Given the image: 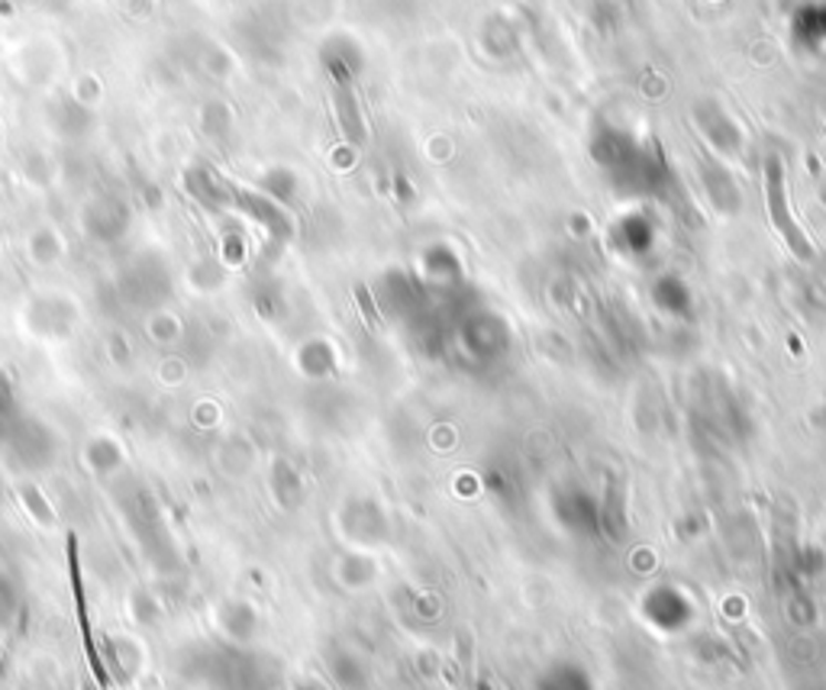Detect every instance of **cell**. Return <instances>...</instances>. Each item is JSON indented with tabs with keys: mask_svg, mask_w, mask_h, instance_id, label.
Listing matches in <instances>:
<instances>
[{
	"mask_svg": "<svg viewBox=\"0 0 826 690\" xmlns=\"http://www.w3.org/2000/svg\"><path fill=\"white\" fill-rule=\"evenodd\" d=\"M765 197H769V217H772V227L778 230V236L785 239V245L791 249L794 259L801 262H811L814 259V245L807 242V236L801 232V227L794 223L791 217V207H787V185H785V168L782 161L772 155L765 161Z\"/></svg>",
	"mask_w": 826,
	"mask_h": 690,
	"instance_id": "obj_1",
	"label": "cell"
},
{
	"mask_svg": "<svg viewBox=\"0 0 826 690\" xmlns=\"http://www.w3.org/2000/svg\"><path fill=\"white\" fill-rule=\"evenodd\" d=\"M355 294H358V304H362V310H365L368 323H375V320H378V313H375V307H372V301H368V291H365V288L358 284V288H355Z\"/></svg>",
	"mask_w": 826,
	"mask_h": 690,
	"instance_id": "obj_2",
	"label": "cell"
}]
</instances>
